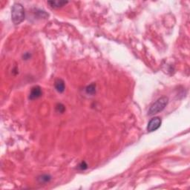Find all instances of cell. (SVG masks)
<instances>
[{"label":"cell","mask_w":190,"mask_h":190,"mask_svg":"<svg viewBox=\"0 0 190 190\" xmlns=\"http://www.w3.org/2000/svg\"><path fill=\"white\" fill-rule=\"evenodd\" d=\"M25 12L23 6L20 3H15L11 9V19L14 25H20L25 20Z\"/></svg>","instance_id":"1"},{"label":"cell","mask_w":190,"mask_h":190,"mask_svg":"<svg viewBox=\"0 0 190 190\" xmlns=\"http://www.w3.org/2000/svg\"><path fill=\"white\" fill-rule=\"evenodd\" d=\"M169 102V98L167 97H161L155 101L150 106L149 110V115H155L157 113L162 112Z\"/></svg>","instance_id":"2"},{"label":"cell","mask_w":190,"mask_h":190,"mask_svg":"<svg viewBox=\"0 0 190 190\" xmlns=\"http://www.w3.org/2000/svg\"><path fill=\"white\" fill-rule=\"evenodd\" d=\"M162 123V120L160 117H153L149 120L147 126V130L149 132H152V131H156L160 127Z\"/></svg>","instance_id":"3"},{"label":"cell","mask_w":190,"mask_h":190,"mask_svg":"<svg viewBox=\"0 0 190 190\" xmlns=\"http://www.w3.org/2000/svg\"><path fill=\"white\" fill-rule=\"evenodd\" d=\"M42 95V88L39 86H34L31 88L30 92V95H29V99L30 100H36V99H38Z\"/></svg>","instance_id":"4"},{"label":"cell","mask_w":190,"mask_h":190,"mask_svg":"<svg viewBox=\"0 0 190 190\" xmlns=\"http://www.w3.org/2000/svg\"><path fill=\"white\" fill-rule=\"evenodd\" d=\"M54 86H55L56 90L59 93H63L66 88V85H65V82L63 81L62 79H57L54 83Z\"/></svg>","instance_id":"5"},{"label":"cell","mask_w":190,"mask_h":190,"mask_svg":"<svg viewBox=\"0 0 190 190\" xmlns=\"http://www.w3.org/2000/svg\"><path fill=\"white\" fill-rule=\"evenodd\" d=\"M68 3L67 1H48V4L53 8H59Z\"/></svg>","instance_id":"6"},{"label":"cell","mask_w":190,"mask_h":190,"mask_svg":"<svg viewBox=\"0 0 190 190\" xmlns=\"http://www.w3.org/2000/svg\"><path fill=\"white\" fill-rule=\"evenodd\" d=\"M51 179V176L48 174H42L38 177V181L40 184H45V183H48Z\"/></svg>","instance_id":"7"},{"label":"cell","mask_w":190,"mask_h":190,"mask_svg":"<svg viewBox=\"0 0 190 190\" xmlns=\"http://www.w3.org/2000/svg\"><path fill=\"white\" fill-rule=\"evenodd\" d=\"M85 91L88 95H95L96 93V84H91L88 86H87V88H85Z\"/></svg>","instance_id":"8"},{"label":"cell","mask_w":190,"mask_h":190,"mask_svg":"<svg viewBox=\"0 0 190 190\" xmlns=\"http://www.w3.org/2000/svg\"><path fill=\"white\" fill-rule=\"evenodd\" d=\"M56 110H57V112L63 113L65 111V106L63 105H62V104H58V105L56 106Z\"/></svg>","instance_id":"9"},{"label":"cell","mask_w":190,"mask_h":190,"mask_svg":"<svg viewBox=\"0 0 190 190\" xmlns=\"http://www.w3.org/2000/svg\"><path fill=\"white\" fill-rule=\"evenodd\" d=\"M78 168L80 169H81V170H85V169H86L87 168H88V166L85 163V162H82L78 166Z\"/></svg>","instance_id":"10"}]
</instances>
